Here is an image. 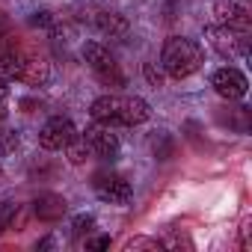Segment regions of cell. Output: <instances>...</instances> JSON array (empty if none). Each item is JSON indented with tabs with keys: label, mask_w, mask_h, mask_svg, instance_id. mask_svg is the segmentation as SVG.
<instances>
[{
	"label": "cell",
	"mask_w": 252,
	"mask_h": 252,
	"mask_svg": "<svg viewBox=\"0 0 252 252\" xmlns=\"http://www.w3.org/2000/svg\"><path fill=\"white\" fill-rule=\"evenodd\" d=\"M202 60H205L202 48H199L193 39H184V36L166 39L163 54H160L163 71H166L169 77H175V80H184V77H190L193 71H199V68H202Z\"/></svg>",
	"instance_id": "obj_1"
},
{
	"label": "cell",
	"mask_w": 252,
	"mask_h": 252,
	"mask_svg": "<svg viewBox=\"0 0 252 252\" xmlns=\"http://www.w3.org/2000/svg\"><path fill=\"white\" fill-rule=\"evenodd\" d=\"M83 60L89 63V68L95 71V77L104 83V86H125V74L119 68V63L113 60V54L98 45V42H86L83 45Z\"/></svg>",
	"instance_id": "obj_2"
},
{
	"label": "cell",
	"mask_w": 252,
	"mask_h": 252,
	"mask_svg": "<svg viewBox=\"0 0 252 252\" xmlns=\"http://www.w3.org/2000/svg\"><path fill=\"white\" fill-rule=\"evenodd\" d=\"M74 134H77V131H74L71 119L54 116V119L45 122V128L39 131V146H42L45 152H60V149H65V143H68Z\"/></svg>",
	"instance_id": "obj_3"
},
{
	"label": "cell",
	"mask_w": 252,
	"mask_h": 252,
	"mask_svg": "<svg viewBox=\"0 0 252 252\" xmlns=\"http://www.w3.org/2000/svg\"><path fill=\"white\" fill-rule=\"evenodd\" d=\"M92 187H95L98 199H104L110 205H122V202L131 199V184L125 181L122 175H116V172H98Z\"/></svg>",
	"instance_id": "obj_4"
},
{
	"label": "cell",
	"mask_w": 252,
	"mask_h": 252,
	"mask_svg": "<svg viewBox=\"0 0 252 252\" xmlns=\"http://www.w3.org/2000/svg\"><path fill=\"white\" fill-rule=\"evenodd\" d=\"M208 36H211V45H214L222 57H228V60L243 57V54H246V48H249L246 33L231 30V27H211V30H208Z\"/></svg>",
	"instance_id": "obj_5"
},
{
	"label": "cell",
	"mask_w": 252,
	"mask_h": 252,
	"mask_svg": "<svg viewBox=\"0 0 252 252\" xmlns=\"http://www.w3.org/2000/svg\"><path fill=\"white\" fill-rule=\"evenodd\" d=\"M211 86H214V89H217V95H222L225 101H240V98L246 95V89H249L246 77H243L237 68H231V65L217 68V71H214V77H211Z\"/></svg>",
	"instance_id": "obj_6"
},
{
	"label": "cell",
	"mask_w": 252,
	"mask_h": 252,
	"mask_svg": "<svg viewBox=\"0 0 252 252\" xmlns=\"http://www.w3.org/2000/svg\"><path fill=\"white\" fill-rule=\"evenodd\" d=\"M86 143H89V149L98 155V158H104V160H113L116 155H119V140H116V134L110 131V125H92V128H86Z\"/></svg>",
	"instance_id": "obj_7"
},
{
	"label": "cell",
	"mask_w": 252,
	"mask_h": 252,
	"mask_svg": "<svg viewBox=\"0 0 252 252\" xmlns=\"http://www.w3.org/2000/svg\"><path fill=\"white\" fill-rule=\"evenodd\" d=\"M214 15H217L220 27H231V30H240V33L249 30V12L237 3V0H217Z\"/></svg>",
	"instance_id": "obj_8"
},
{
	"label": "cell",
	"mask_w": 252,
	"mask_h": 252,
	"mask_svg": "<svg viewBox=\"0 0 252 252\" xmlns=\"http://www.w3.org/2000/svg\"><path fill=\"white\" fill-rule=\"evenodd\" d=\"M51 80V65L45 57H30L24 54L21 60V71H18V83H27V86H45Z\"/></svg>",
	"instance_id": "obj_9"
},
{
	"label": "cell",
	"mask_w": 252,
	"mask_h": 252,
	"mask_svg": "<svg viewBox=\"0 0 252 252\" xmlns=\"http://www.w3.org/2000/svg\"><path fill=\"white\" fill-rule=\"evenodd\" d=\"M65 211H68V205H65V199H63L60 193H39L36 202H33V214H36L39 220H45V222L63 220Z\"/></svg>",
	"instance_id": "obj_10"
},
{
	"label": "cell",
	"mask_w": 252,
	"mask_h": 252,
	"mask_svg": "<svg viewBox=\"0 0 252 252\" xmlns=\"http://www.w3.org/2000/svg\"><path fill=\"white\" fill-rule=\"evenodd\" d=\"M92 24H95L104 36H110V39L128 36V18H125L122 12H116V9H98V15L92 18Z\"/></svg>",
	"instance_id": "obj_11"
},
{
	"label": "cell",
	"mask_w": 252,
	"mask_h": 252,
	"mask_svg": "<svg viewBox=\"0 0 252 252\" xmlns=\"http://www.w3.org/2000/svg\"><path fill=\"white\" fill-rule=\"evenodd\" d=\"M92 119L101 125H122V98L119 95H101L92 101Z\"/></svg>",
	"instance_id": "obj_12"
},
{
	"label": "cell",
	"mask_w": 252,
	"mask_h": 252,
	"mask_svg": "<svg viewBox=\"0 0 252 252\" xmlns=\"http://www.w3.org/2000/svg\"><path fill=\"white\" fill-rule=\"evenodd\" d=\"M152 116L149 104L137 95H128V98H122V125H140Z\"/></svg>",
	"instance_id": "obj_13"
},
{
	"label": "cell",
	"mask_w": 252,
	"mask_h": 252,
	"mask_svg": "<svg viewBox=\"0 0 252 252\" xmlns=\"http://www.w3.org/2000/svg\"><path fill=\"white\" fill-rule=\"evenodd\" d=\"M149 146H152V155H155L158 160H169V158L175 155V140H172L166 131H155L152 140H149Z\"/></svg>",
	"instance_id": "obj_14"
},
{
	"label": "cell",
	"mask_w": 252,
	"mask_h": 252,
	"mask_svg": "<svg viewBox=\"0 0 252 252\" xmlns=\"http://www.w3.org/2000/svg\"><path fill=\"white\" fill-rule=\"evenodd\" d=\"M65 155H68V163H74V166H80V163H86V158L92 155V149H89V143H86V137H80V134H74L68 143H65Z\"/></svg>",
	"instance_id": "obj_15"
},
{
	"label": "cell",
	"mask_w": 252,
	"mask_h": 252,
	"mask_svg": "<svg viewBox=\"0 0 252 252\" xmlns=\"http://www.w3.org/2000/svg\"><path fill=\"white\" fill-rule=\"evenodd\" d=\"M225 122L231 125L234 131L246 134V131H249V110H246V107H231V113L225 116Z\"/></svg>",
	"instance_id": "obj_16"
},
{
	"label": "cell",
	"mask_w": 252,
	"mask_h": 252,
	"mask_svg": "<svg viewBox=\"0 0 252 252\" xmlns=\"http://www.w3.org/2000/svg\"><path fill=\"white\" fill-rule=\"evenodd\" d=\"M15 214H18V205L15 202H3V205H0V234H3L15 222Z\"/></svg>",
	"instance_id": "obj_17"
},
{
	"label": "cell",
	"mask_w": 252,
	"mask_h": 252,
	"mask_svg": "<svg viewBox=\"0 0 252 252\" xmlns=\"http://www.w3.org/2000/svg\"><path fill=\"white\" fill-rule=\"evenodd\" d=\"M92 225H95V220H92L89 214H80V217H74V222H71V228H74L77 237H80V234H89Z\"/></svg>",
	"instance_id": "obj_18"
},
{
	"label": "cell",
	"mask_w": 252,
	"mask_h": 252,
	"mask_svg": "<svg viewBox=\"0 0 252 252\" xmlns=\"http://www.w3.org/2000/svg\"><path fill=\"white\" fill-rule=\"evenodd\" d=\"M125 249H163V243L160 240H149V237H134V240H128V246Z\"/></svg>",
	"instance_id": "obj_19"
},
{
	"label": "cell",
	"mask_w": 252,
	"mask_h": 252,
	"mask_svg": "<svg viewBox=\"0 0 252 252\" xmlns=\"http://www.w3.org/2000/svg\"><path fill=\"white\" fill-rule=\"evenodd\" d=\"M143 71H146V80H149L152 86H163V71H160L155 63H146V65H143Z\"/></svg>",
	"instance_id": "obj_20"
},
{
	"label": "cell",
	"mask_w": 252,
	"mask_h": 252,
	"mask_svg": "<svg viewBox=\"0 0 252 252\" xmlns=\"http://www.w3.org/2000/svg\"><path fill=\"white\" fill-rule=\"evenodd\" d=\"M33 24H36V27H48V30H54L57 18H54L51 12H36V15H33Z\"/></svg>",
	"instance_id": "obj_21"
},
{
	"label": "cell",
	"mask_w": 252,
	"mask_h": 252,
	"mask_svg": "<svg viewBox=\"0 0 252 252\" xmlns=\"http://www.w3.org/2000/svg\"><path fill=\"white\" fill-rule=\"evenodd\" d=\"M6 104H9V83L0 80V119L6 116Z\"/></svg>",
	"instance_id": "obj_22"
},
{
	"label": "cell",
	"mask_w": 252,
	"mask_h": 252,
	"mask_svg": "<svg viewBox=\"0 0 252 252\" xmlns=\"http://www.w3.org/2000/svg\"><path fill=\"white\" fill-rule=\"evenodd\" d=\"M86 249H110V237H107V234L89 237V240H86Z\"/></svg>",
	"instance_id": "obj_23"
},
{
	"label": "cell",
	"mask_w": 252,
	"mask_h": 252,
	"mask_svg": "<svg viewBox=\"0 0 252 252\" xmlns=\"http://www.w3.org/2000/svg\"><path fill=\"white\" fill-rule=\"evenodd\" d=\"M9 33V18H6V12L0 9V36H6Z\"/></svg>",
	"instance_id": "obj_24"
},
{
	"label": "cell",
	"mask_w": 252,
	"mask_h": 252,
	"mask_svg": "<svg viewBox=\"0 0 252 252\" xmlns=\"http://www.w3.org/2000/svg\"><path fill=\"white\" fill-rule=\"evenodd\" d=\"M51 246H54V237H45V240L36 243V249H51Z\"/></svg>",
	"instance_id": "obj_25"
},
{
	"label": "cell",
	"mask_w": 252,
	"mask_h": 252,
	"mask_svg": "<svg viewBox=\"0 0 252 252\" xmlns=\"http://www.w3.org/2000/svg\"><path fill=\"white\" fill-rule=\"evenodd\" d=\"M0 175H3V169H0Z\"/></svg>",
	"instance_id": "obj_26"
}]
</instances>
